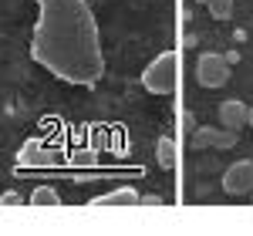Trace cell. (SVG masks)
I'll list each match as a JSON object with an SVG mask.
<instances>
[{
    "label": "cell",
    "mask_w": 253,
    "mask_h": 236,
    "mask_svg": "<svg viewBox=\"0 0 253 236\" xmlns=\"http://www.w3.org/2000/svg\"><path fill=\"white\" fill-rule=\"evenodd\" d=\"M31 58L58 81L91 88L105 75V54L88 0H38Z\"/></svg>",
    "instance_id": "6da1fadb"
},
{
    "label": "cell",
    "mask_w": 253,
    "mask_h": 236,
    "mask_svg": "<svg viewBox=\"0 0 253 236\" xmlns=\"http://www.w3.org/2000/svg\"><path fill=\"white\" fill-rule=\"evenodd\" d=\"M175 81H179V58L172 51L159 54L145 71H142V88L152 91V95H172Z\"/></svg>",
    "instance_id": "7a4b0ae2"
},
{
    "label": "cell",
    "mask_w": 253,
    "mask_h": 236,
    "mask_svg": "<svg viewBox=\"0 0 253 236\" xmlns=\"http://www.w3.org/2000/svg\"><path fill=\"white\" fill-rule=\"evenodd\" d=\"M196 78H199L203 88H223L230 81V61L223 58V54H216V51L199 54V61H196Z\"/></svg>",
    "instance_id": "3957f363"
},
{
    "label": "cell",
    "mask_w": 253,
    "mask_h": 236,
    "mask_svg": "<svg viewBox=\"0 0 253 236\" xmlns=\"http://www.w3.org/2000/svg\"><path fill=\"white\" fill-rule=\"evenodd\" d=\"M223 193L226 196H253V158H240L223 172Z\"/></svg>",
    "instance_id": "277c9868"
},
{
    "label": "cell",
    "mask_w": 253,
    "mask_h": 236,
    "mask_svg": "<svg viewBox=\"0 0 253 236\" xmlns=\"http://www.w3.org/2000/svg\"><path fill=\"white\" fill-rule=\"evenodd\" d=\"M193 145L196 149H233L236 145V132L233 128H216V125H203L193 132Z\"/></svg>",
    "instance_id": "5b68a950"
},
{
    "label": "cell",
    "mask_w": 253,
    "mask_h": 236,
    "mask_svg": "<svg viewBox=\"0 0 253 236\" xmlns=\"http://www.w3.org/2000/svg\"><path fill=\"white\" fill-rule=\"evenodd\" d=\"M219 125L240 132L243 125H250V108H247L240 98H226L223 105H219Z\"/></svg>",
    "instance_id": "8992f818"
},
{
    "label": "cell",
    "mask_w": 253,
    "mask_h": 236,
    "mask_svg": "<svg viewBox=\"0 0 253 236\" xmlns=\"http://www.w3.org/2000/svg\"><path fill=\"white\" fill-rule=\"evenodd\" d=\"M138 193L132 186H122V189H112V193H105V196H95L88 199V206L91 209H112V206H138Z\"/></svg>",
    "instance_id": "52a82bcc"
},
{
    "label": "cell",
    "mask_w": 253,
    "mask_h": 236,
    "mask_svg": "<svg viewBox=\"0 0 253 236\" xmlns=\"http://www.w3.org/2000/svg\"><path fill=\"white\" fill-rule=\"evenodd\" d=\"M31 206H44V209H54V206H61L58 189H51V186H38V189L31 193Z\"/></svg>",
    "instance_id": "ba28073f"
},
{
    "label": "cell",
    "mask_w": 253,
    "mask_h": 236,
    "mask_svg": "<svg viewBox=\"0 0 253 236\" xmlns=\"http://www.w3.org/2000/svg\"><path fill=\"white\" fill-rule=\"evenodd\" d=\"M156 158H159L162 169H172V165H175V142L169 135H162L156 142Z\"/></svg>",
    "instance_id": "9c48e42d"
},
{
    "label": "cell",
    "mask_w": 253,
    "mask_h": 236,
    "mask_svg": "<svg viewBox=\"0 0 253 236\" xmlns=\"http://www.w3.org/2000/svg\"><path fill=\"white\" fill-rule=\"evenodd\" d=\"M206 10H210V17H213V20H226L230 14H233V0H210Z\"/></svg>",
    "instance_id": "30bf717a"
},
{
    "label": "cell",
    "mask_w": 253,
    "mask_h": 236,
    "mask_svg": "<svg viewBox=\"0 0 253 236\" xmlns=\"http://www.w3.org/2000/svg\"><path fill=\"white\" fill-rule=\"evenodd\" d=\"M17 202H20V193H14V189L0 196V206H17Z\"/></svg>",
    "instance_id": "8fae6325"
},
{
    "label": "cell",
    "mask_w": 253,
    "mask_h": 236,
    "mask_svg": "<svg viewBox=\"0 0 253 236\" xmlns=\"http://www.w3.org/2000/svg\"><path fill=\"white\" fill-rule=\"evenodd\" d=\"M138 206H162V196H142Z\"/></svg>",
    "instance_id": "7c38bea8"
},
{
    "label": "cell",
    "mask_w": 253,
    "mask_h": 236,
    "mask_svg": "<svg viewBox=\"0 0 253 236\" xmlns=\"http://www.w3.org/2000/svg\"><path fill=\"white\" fill-rule=\"evenodd\" d=\"M250 125H253V108H250Z\"/></svg>",
    "instance_id": "4fadbf2b"
},
{
    "label": "cell",
    "mask_w": 253,
    "mask_h": 236,
    "mask_svg": "<svg viewBox=\"0 0 253 236\" xmlns=\"http://www.w3.org/2000/svg\"><path fill=\"white\" fill-rule=\"evenodd\" d=\"M196 3H210V0H196Z\"/></svg>",
    "instance_id": "5bb4252c"
}]
</instances>
